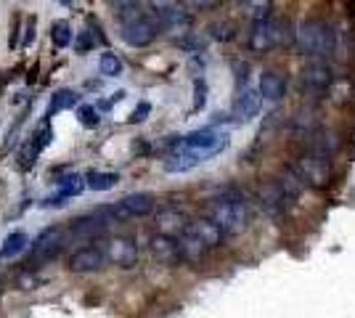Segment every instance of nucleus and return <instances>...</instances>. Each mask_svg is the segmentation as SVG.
<instances>
[{
    "label": "nucleus",
    "instance_id": "obj_31",
    "mask_svg": "<svg viewBox=\"0 0 355 318\" xmlns=\"http://www.w3.org/2000/svg\"><path fill=\"white\" fill-rule=\"evenodd\" d=\"M207 106V82L202 77L193 80V112H202Z\"/></svg>",
    "mask_w": 355,
    "mask_h": 318
},
{
    "label": "nucleus",
    "instance_id": "obj_6",
    "mask_svg": "<svg viewBox=\"0 0 355 318\" xmlns=\"http://www.w3.org/2000/svg\"><path fill=\"white\" fill-rule=\"evenodd\" d=\"M157 30H159V24H157L154 19L138 14V16H133V19H128V21H122L119 37H122L130 48H146L154 43Z\"/></svg>",
    "mask_w": 355,
    "mask_h": 318
},
{
    "label": "nucleus",
    "instance_id": "obj_38",
    "mask_svg": "<svg viewBox=\"0 0 355 318\" xmlns=\"http://www.w3.org/2000/svg\"><path fill=\"white\" fill-rule=\"evenodd\" d=\"M35 43V19L27 21V32H24V48H30Z\"/></svg>",
    "mask_w": 355,
    "mask_h": 318
},
{
    "label": "nucleus",
    "instance_id": "obj_5",
    "mask_svg": "<svg viewBox=\"0 0 355 318\" xmlns=\"http://www.w3.org/2000/svg\"><path fill=\"white\" fill-rule=\"evenodd\" d=\"M178 146H183L186 152L196 154V157L205 162V159L220 154L223 149L228 146V136H225L223 130H218V127H202V130H193V133L180 138Z\"/></svg>",
    "mask_w": 355,
    "mask_h": 318
},
{
    "label": "nucleus",
    "instance_id": "obj_25",
    "mask_svg": "<svg viewBox=\"0 0 355 318\" xmlns=\"http://www.w3.org/2000/svg\"><path fill=\"white\" fill-rule=\"evenodd\" d=\"M85 183H88V188H93V191H109V188H114V186L119 183V175L117 173L90 170L88 175H85Z\"/></svg>",
    "mask_w": 355,
    "mask_h": 318
},
{
    "label": "nucleus",
    "instance_id": "obj_3",
    "mask_svg": "<svg viewBox=\"0 0 355 318\" xmlns=\"http://www.w3.org/2000/svg\"><path fill=\"white\" fill-rule=\"evenodd\" d=\"M284 43H286V24L282 19L268 16L263 21H252L250 35H247V48L252 53H268Z\"/></svg>",
    "mask_w": 355,
    "mask_h": 318
},
{
    "label": "nucleus",
    "instance_id": "obj_16",
    "mask_svg": "<svg viewBox=\"0 0 355 318\" xmlns=\"http://www.w3.org/2000/svg\"><path fill=\"white\" fill-rule=\"evenodd\" d=\"M189 231H191L193 236H199L207 249H218V247H223V242H225L223 228L218 226L212 218H199V220H191V223H189Z\"/></svg>",
    "mask_w": 355,
    "mask_h": 318
},
{
    "label": "nucleus",
    "instance_id": "obj_29",
    "mask_svg": "<svg viewBox=\"0 0 355 318\" xmlns=\"http://www.w3.org/2000/svg\"><path fill=\"white\" fill-rule=\"evenodd\" d=\"M51 40H53L56 48L72 46V27H69L67 21H56V24L51 27Z\"/></svg>",
    "mask_w": 355,
    "mask_h": 318
},
{
    "label": "nucleus",
    "instance_id": "obj_37",
    "mask_svg": "<svg viewBox=\"0 0 355 318\" xmlns=\"http://www.w3.org/2000/svg\"><path fill=\"white\" fill-rule=\"evenodd\" d=\"M178 3H183V0H151V6H154L157 11H167V8H175Z\"/></svg>",
    "mask_w": 355,
    "mask_h": 318
},
{
    "label": "nucleus",
    "instance_id": "obj_22",
    "mask_svg": "<svg viewBox=\"0 0 355 318\" xmlns=\"http://www.w3.org/2000/svg\"><path fill=\"white\" fill-rule=\"evenodd\" d=\"M30 247V236L24 231H11L6 239H3V247H0V258L3 260H14L19 258L24 249Z\"/></svg>",
    "mask_w": 355,
    "mask_h": 318
},
{
    "label": "nucleus",
    "instance_id": "obj_10",
    "mask_svg": "<svg viewBox=\"0 0 355 318\" xmlns=\"http://www.w3.org/2000/svg\"><path fill=\"white\" fill-rule=\"evenodd\" d=\"M106 263V252L98 247V244H85L80 249H74L69 255V271L72 273H93V271H101Z\"/></svg>",
    "mask_w": 355,
    "mask_h": 318
},
{
    "label": "nucleus",
    "instance_id": "obj_17",
    "mask_svg": "<svg viewBox=\"0 0 355 318\" xmlns=\"http://www.w3.org/2000/svg\"><path fill=\"white\" fill-rule=\"evenodd\" d=\"M189 228V218L178 207H164L157 212V233H167V236H180Z\"/></svg>",
    "mask_w": 355,
    "mask_h": 318
},
{
    "label": "nucleus",
    "instance_id": "obj_15",
    "mask_svg": "<svg viewBox=\"0 0 355 318\" xmlns=\"http://www.w3.org/2000/svg\"><path fill=\"white\" fill-rule=\"evenodd\" d=\"M157 24H159V30L167 32V35H178V37H186V35H191V14L186 11V8H167V11H159L157 16Z\"/></svg>",
    "mask_w": 355,
    "mask_h": 318
},
{
    "label": "nucleus",
    "instance_id": "obj_24",
    "mask_svg": "<svg viewBox=\"0 0 355 318\" xmlns=\"http://www.w3.org/2000/svg\"><path fill=\"white\" fill-rule=\"evenodd\" d=\"M236 8L252 21H263L273 11V0H236Z\"/></svg>",
    "mask_w": 355,
    "mask_h": 318
},
{
    "label": "nucleus",
    "instance_id": "obj_7",
    "mask_svg": "<svg viewBox=\"0 0 355 318\" xmlns=\"http://www.w3.org/2000/svg\"><path fill=\"white\" fill-rule=\"evenodd\" d=\"M61 247H64V231H61L59 226L45 228L43 233L30 244V258H27V265L35 268V265H40V263L53 260L61 252Z\"/></svg>",
    "mask_w": 355,
    "mask_h": 318
},
{
    "label": "nucleus",
    "instance_id": "obj_33",
    "mask_svg": "<svg viewBox=\"0 0 355 318\" xmlns=\"http://www.w3.org/2000/svg\"><path fill=\"white\" fill-rule=\"evenodd\" d=\"M220 0H183V8L193 14V11H209V8H215Z\"/></svg>",
    "mask_w": 355,
    "mask_h": 318
},
{
    "label": "nucleus",
    "instance_id": "obj_32",
    "mask_svg": "<svg viewBox=\"0 0 355 318\" xmlns=\"http://www.w3.org/2000/svg\"><path fill=\"white\" fill-rule=\"evenodd\" d=\"M209 32H212V37L215 40H234V24L231 21H215L212 27H209Z\"/></svg>",
    "mask_w": 355,
    "mask_h": 318
},
{
    "label": "nucleus",
    "instance_id": "obj_18",
    "mask_svg": "<svg viewBox=\"0 0 355 318\" xmlns=\"http://www.w3.org/2000/svg\"><path fill=\"white\" fill-rule=\"evenodd\" d=\"M178 244H180V255H183V260H186V263H191V265H199L202 260L207 258V252H209L207 247L202 244V239H199V236H193L189 228L178 236Z\"/></svg>",
    "mask_w": 355,
    "mask_h": 318
},
{
    "label": "nucleus",
    "instance_id": "obj_4",
    "mask_svg": "<svg viewBox=\"0 0 355 318\" xmlns=\"http://www.w3.org/2000/svg\"><path fill=\"white\" fill-rule=\"evenodd\" d=\"M297 175L305 181V186H313V188H329L331 186V178H334V170H331V162L329 157L318 152H302L295 157Z\"/></svg>",
    "mask_w": 355,
    "mask_h": 318
},
{
    "label": "nucleus",
    "instance_id": "obj_20",
    "mask_svg": "<svg viewBox=\"0 0 355 318\" xmlns=\"http://www.w3.org/2000/svg\"><path fill=\"white\" fill-rule=\"evenodd\" d=\"M199 162H202V159H199L196 154L186 152L183 146H175L173 152L167 154V159H164V170H167V173H189V170H193Z\"/></svg>",
    "mask_w": 355,
    "mask_h": 318
},
{
    "label": "nucleus",
    "instance_id": "obj_14",
    "mask_svg": "<svg viewBox=\"0 0 355 318\" xmlns=\"http://www.w3.org/2000/svg\"><path fill=\"white\" fill-rule=\"evenodd\" d=\"M257 197H260V204H263V210L270 215V218H282L286 207L292 204L286 194L282 191V186L276 181H266L260 186V191H257Z\"/></svg>",
    "mask_w": 355,
    "mask_h": 318
},
{
    "label": "nucleus",
    "instance_id": "obj_12",
    "mask_svg": "<svg viewBox=\"0 0 355 318\" xmlns=\"http://www.w3.org/2000/svg\"><path fill=\"white\" fill-rule=\"evenodd\" d=\"M260 106H263L260 91H254V88L247 85V88L239 91L236 101H234V109H231V117H234V122H250L260 114Z\"/></svg>",
    "mask_w": 355,
    "mask_h": 318
},
{
    "label": "nucleus",
    "instance_id": "obj_2",
    "mask_svg": "<svg viewBox=\"0 0 355 318\" xmlns=\"http://www.w3.org/2000/svg\"><path fill=\"white\" fill-rule=\"evenodd\" d=\"M209 218L223 228L225 236H239L250 226V204L241 197H220L209 204Z\"/></svg>",
    "mask_w": 355,
    "mask_h": 318
},
{
    "label": "nucleus",
    "instance_id": "obj_30",
    "mask_svg": "<svg viewBox=\"0 0 355 318\" xmlns=\"http://www.w3.org/2000/svg\"><path fill=\"white\" fill-rule=\"evenodd\" d=\"M77 120H80L83 127H98L101 117H98V109H96V106L83 104V106H77Z\"/></svg>",
    "mask_w": 355,
    "mask_h": 318
},
{
    "label": "nucleus",
    "instance_id": "obj_9",
    "mask_svg": "<svg viewBox=\"0 0 355 318\" xmlns=\"http://www.w3.org/2000/svg\"><path fill=\"white\" fill-rule=\"evenodd\" d=\"M104 252L106 260L119 265V268H133L135 263H138V242H135L133 236H114V239H109Z\"/></svg>",
    "mask_w": 355,
    "mask_h": 318
},
{
    "label": "nucleus",
    "instance_id": "obj_23",
    "mask_svg": "<svg viewBox=\"0 0 355 318\" xmlns=\"http://www.w3.org/2000/svg\"><path fill=\"white\" fill-rule=\"evenodd\" d=\"M77 101H80V96H77L74 91H69V88H61V91H56L53 96H51V104H48V109H45V120H51V117H56L59 112H67V109L77 106Z\"/></svg>",
    "mask_w": 355,
    "mask_h": 318
},
{
    "label": "nucleus",
    "instance_id": "obj_19",
    "mask_svg": "<svg viewBox=\"0 0 355 318\" xmlns=\"http://www.w3.org/2000/svg\"><path fill=\"white\" fill-rule=\"evenodd\" d=\"M260 96L268 98V101H282L284 93H286V80H284L279 72H273V69H268L260 75Z\"/></svg>",
    "mask_w": 355,
    "mask_h": 318
},
{
    "label": "nucleus",
    "instance_id": "obj_8",
    "mask_svg": "<svg viewBox=\"0 0 355 318\" xmlns=\"http://www.w3.org/2000/svg\"><path fill=\"white\" fill-rule=\"evenodd\" d=\"M157 207V199L154 194H148V191H138V194H128V197H122L112 207V215H114V220H130V218H146L151 215Z\"/></svg>",
    "mask_w": 355,
    "mask_h": 318
},
{
    "label": "nucleus",
    "instance_id": "obj_21",
    "mask_svg": "<svg viewBox=\"0 0 355 318\" xmlns=\"http://www.w3.org/2000/svg\"><path fill=\"white\" fill-rule=\"evenodd\" d=\"M273 181L282 186V191L286 194V199H289V202H295V199L302 194V188H305V181L297 175L295 167H286V170H282V173H279Z\"/></svg>",
    "mask_w": 355,
    "mask_h": 318
},
{
    "label": "nucleus",
    "instance_id": "obj_28",
    "mask_svg": "<svg viewBox=\"0 0 355 318\" xmlns=\"http://www.w3.org/2000/svg\"><path fill=\"white\" fill-rule=\"evenodd\" d=\"M112 8H114V14L119 16V21H128V19L138 16L141 0H112Z\"/></svg>",
    "mask_w": 355,
    "mask_h": 318
},
{
    "label": "nucleus",
    "instance_id": "obj_13",
    "mask_svg": "<svg viewBox=\"0 0 355 318\" xmlns=\"http://www.w3.org/2000/svg\"><path fill=\"white\" fill-rule=\"evenodd\" d=\"M148 249H151V258L162 265H175L183 260L180 255V244H178L175 236H167V233H154L151 242H148Z\"/></svg>",
    "mask_w": 355,
    "mask_h": 318
},
{
    "label": "nucleus",
    "instance_id": "obj_35",
    "mask_svg": "<svg viewBox=\"0 0 355 318\" xmlns=\"http://www.w3.org/2000/svg\"><path fill=\"white\" fill-rule=\"evenodd\" d=\"M93 46H96V40L90 37V32H83V35H80V40L74 43V48H77L80 53H85V51H88V48H93Z\"/></svg>",
    "mask_w": 355,
    "mask_h": 318
},
{
    "label": "nucleus",
    "instance_id": "obj_11",
    "mask_svg": "<svg viewBox=\"0 0 355 318\" xmlns=\"http://www.w3.org/2000/svg\"><path fill=\"white\" fill-rule=\"evenodd\" d=\"M302 88L305 93H326L334 85V72L326 61H311L305 69H302Z\"/></svg>",
    "mask_w": 355,
    "mask_h": 318
},
{
    "label": "nucleus",
    "instance_id": "obj_26",
    "mask_svg": "<svg viewBox=\"0 0 355 318\" xmlns=\"http://www.w3.org/2000/svg\"><path fill=\"white\" fill-rule=\"evenodd\" d=\"M56 186H59V194L61 197H67V199H72V197H80L83 191H85V178L83 175H77V173H72V175H64V178H59L56 181Z\"/></svg>",
    "mask_w": 355,
    "mask_h": 318
},
{
    "label": "nucleus",
    "instance_id": "obj_34",
    "mask_svg": "<svg viewBox=\"0 0 355 318\" xmlns=\"http://www.w3.org/2000/svg\"><path fill=\"white\" fill-rule=\"evenodd\" d=\"M148 112H151V104L141 101V104L133 109V114H130V122H144L148 117Z\"/></svg>",
    "mask_w": 355,
    "mask_h": 318
},
{
    "label": "nucleus",
    "instance_id": "obj_39",
    "mask_svg": "<svg viewBox=\"0 0 355 318\" xmlns=\"http://www.w3.org/2000/svg\"><path fill=\"white\" fill-rule=\"evenodd\" d=\"M61 3H64V6H72V0H61Z\"/></svg>",
    "mask_w": 355,
    "mask_h": 318
},
{
    "label": "nucleus",
    "instance_id": "obj_36",
    "mask_svg": "<svg viewBox=\"0 0 355 318\" xmlns=\"http://www.w3.org/2000/svg\"><path fill=\"white\" fill-rule=\"evenodd\" d=\"M16 284H19V289H35V284H37V279H35L32 273H21Z\"/></svg>",
    "mask_w": 355,
    "mask_h": 318
},
{
    "label": "nucleus",
    "instance_id": "obj_1",
    "mask_svg": "<svg viewBox=\"0 0 355 318\" xmlns=\"http://www.w3.org/2000/svg\"><path fill=\"white\" fill-rule=\"evenodd\" d=\"M295 46L302 56L324 59V56H331V53H334L337 32H334L331 24H326L321 19H305V21L297 24Z\"/></svg>",
    "mask_w": 355,
    "mask_h": 318
},
{
    "label": "nucleus",
    "instance_id": "obj_27",
    "mask_svg": "<svg viewBox=\"0 0 355 318\" xmlns=\"http://www.w3.org/2000/svg\"><path fill=\"white\" fill-rule=\"evenodd\" d=\"M98 69L104 77H119L125 72V64L117 53H101V61H98Z\"/></svg>",
    "mask_w": 355,
    "mask_h": 318
}]
</instances>
